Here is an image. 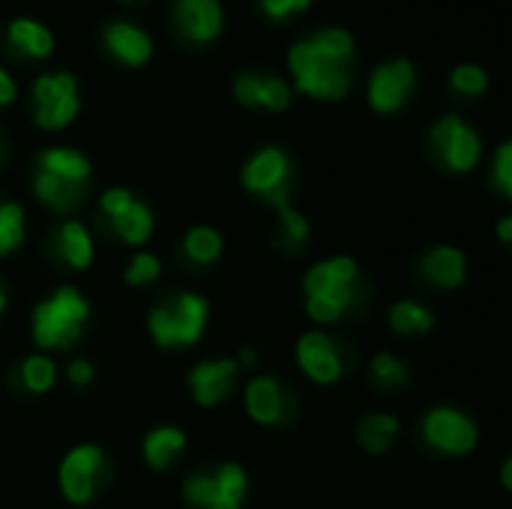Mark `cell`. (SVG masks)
Segmentation results:
<instances>
[{"mask_svg": "<svg viewBox=\"0 0 512 509\" xmlns=\"http://www.w3.org/2000/svg\"><path fill=\"white\" fill-rule=\"evenodd\" d=\"M288 66L297 78V87L315 99H342L348 93V69L345 63L321 54L312 39L309 42H297L288 54Z\"/></svg>", "mask_w": 512, "mask_h": 509, "instance_id": "3", "label": "cell"}, {"mask_svg": "<svg viewBox=\"0 0 512 509\" xmlns=\"http://www.w3.org/2000/svg\"><path fill=\"white\" fill-rule=\"evenodd\" d=\"M411 84H414V66L408 60L381 63L372 72V81H369V99H372L375 111H381V114L396 111L405 102Z\"/></svg>", "mask_w": 512, "mask_h": 509, "instance_id": "12", "label": "cell"}, {"mask_svg": "<svg viewBox=\"0 0 512 509\" xmlns=\"http://www.w3.org/2000/svg\"><path fill=\"white\" fill-rule=\"evenodd\" d=\"M510 234H512V219H504V222H501V240H504V243H510Z\"/></svg>", "mask_w": 512, "mask_h": 509, "instance_id": "39", "label": "cell"}, {"mask_svg": "<svg viewBox=\"0 0 512 509\" xmlns=\"http://www.w3.org/2000/svg\"><path fill=\"white\" fill-rule=\"evenodd\" d=\"M234 93L243 105H261L270 111H285L291 102L288 84L276 75H240Z\"/></svg>", "mask_w": 512, "mask_h": 509, "instance_id": "15", "label": "cell"}, {"mask_svg": "<svg viewBox=\"0 0 512 509\" xmlns=\"http://www.w3.org/2000/svg\"><path fill=\"white\" fill-rule=\"evenodd\" d=\"M102 210L111 216L114 231L126 243H144L153 231V216L144 204H138L126 189H111L102 195Z\"/></svg>", "mask_w": 512, "mask_h": 509, "instance_id": "8", "label": "cell"}, {"mask_svg": "<svg viewBox=\"0 0 512 509\" xmlns=\"http://www.w3.org/2000/svg\"><path fill=\"white\" fill-rule=\"evenodd\" d=\"M423 435L426 441L441 450V453H453V456H462L468 453L474 444H477V429L468 417H462L459 411H450V408H438L426 417L423 423Z\"/></svg>", "mask_w": 512, "mask_h": 509, "instance_id": "7", "label": "cell"}, {"mask_svg": "<svg viewBox=\"0 0 512 509\" xmlns=\"http://www.w3.org/2000/svg\"><path fill=\"white\" fill-rule=\"evenodd\" d=\"M486 84H489V78H486V72H483L480 66H459V69L453 72V87H456L459 93L474 96V93H483Z\"/></svg>", "mask_w": 512, "mask_h": 509, "instance_id": "33", "label": "cell"}, {"mask_svg": "<svg viewBox=\"0 0 512 509\" xmlns=\"http://www.w3.org/2000/svg\"><path fill=\"white\" fill-rule=\"evenodd\" d=\"M39 171L57 174L63 180H72V183H84L90 177V162L69 147H51L39 156Z\"/></svg>", "mask_w": 512, "mask_h": 509, "instance_id": "21", "label": "cell"}, {"mask_svg": "<svg viewBox=\"0 0 512 509\" xmlns=\"http://www.w3.org/2000/svg\"><path fill=\"white\" fill-rule=\"evenodd\" d=\"M90 378H93V366H90L87 360H75V363L69 366V381H72L75 387H84Z\"/></svg>", "mask_w": 512, "mask_h": 509, "instance_id": "37", "label": "cell"}, {"mask_svg": "<svg viewBox=\"0 0 512 509\" xmlns=\"http://www.w3.org/2000/svg\"><path fill=\"white\" fill-rule=\"evenodd\" d=\"M276 210H279V219H282L279 246H282V249H288V252H297V249H300V243L309 237V225H306V219H303L300 213H294V210H291V201L276 204Z\"/></svg>", "mask_w": 512, "mask_h": 509, "instance_id": "28", "label": "cell"}, {"mask_svg": "<svg viewBox=\"0 0 512 509\" xmlns=\"http://www.w3.org/2000/svg\"><path fill=\"white\" fill-rule=\"evenodd\" d=\"M423 273L438 288H459L465 282V258L459 249H450V246L432 249L423 258Z\"/></svg>", "mask_w": 512, "mask_h": 509, "instance_id": "19", "label": "cell"}, {"mask_svg": "<svg viewBox=\"0 0 512 509\" xmlns=\"http://www.w3.org/2000/svg\"><path fill=\"white\" fill-rule=\"evenodd\" d=\"M54 363L48 360V357H30V360H24V366H21V381H24V387L30 390V393H45V390H51V384H54Z\"/></svg>", "mask_w": 512, "mask_h": 509, "instance_id": "31", "label": "cell"}, {"mask_svg": "<svg viewBox=\"0 0 512 509\" xmlns=\"http://www.w3.org/2000/svg\"><path fill=\"white\" fill-rule=\"evenodd\" d=\"M297 357H300L303 372L318 384H333L342 375V360H339V351L330 336H321V333L303 336Z\"/></svg>", "mask_w": 512, "mask_h": 509, "instance_id": "13", "label": "cell"}, {"mask_svg": "<svg viewBox=\"0 0 512 509\" xmlns=\"http://www.w3.org/2000/svg\"><path fill=\"white\" fill-rule=\"evenodd\" d=\"M246 408L249 414L264 423V426H273L282 420L285 414V396H282V387L273 381V378H255L246 390Z\"/></svg>", "mask_w": 512, "mask_h": 509, "instance_id": "18", "label": "cell"}, {"mask_svg": "<svg viewBox=\"0 0 512 509\" xmlns=\"http://www.w3.org/2000/svg\"><path fill=\"white\" fill-rule=\"evenodd\" d=\"M9 42H12L21 54H27V57H45V54H51V45H54L51 33H48L42 24L30 21V18L12 21V27H9Z\"/></svg>", "mask_w": 512, "mask_h": 509, "instance_id": "22", "label": "cell"}, {"mask_svg": "<svg viewBox=\"0 0 512 509\" xmlns=\"http://www.w3.org/2000/svg\"><path fill=\"white\" fill-rule=\"evenodd\" d=\"M177 21L195 42H207L222 27V9L216 0H177Z\"/></svg>", "mask_w": 512, "mask_h": 509, "instance_id": "16", "label": "cell"}, {"mask_svg": "<svg viewBox=\"0 0 512 509\" xmlns=\"http://www.w3.org/2000/svg\"><path fill=\"white\" fill-rule=\"evenodd\" d=\"M288 174H291L288 156L279 147H267L258 156H252L249 165L243 168V186L270 201L279 192H291L288 189Z\"/></svg>", "mask_w": 512, "mask_h": 509, "instance_id": "9", "label": "cell"}, {"mask_svg": "<svg viewBox=\"0 0 512 509\" xmlns=\"http://www.w3.org/2000/svg\"><path fill=\"white\" fill-rule=\"evenodd\" d=\"M432 138L444 156V162L453 171H468L477 165L480 159V138L474 135V129H468L459 117H444L435 129Z\"/></svg>", "mask_w": 512, "mask_h": 509, "instance_id": "11", "label": "cell"}, {"mask_svg": "<svg viewBox=\"0 0 512 509\" xmlns=\"http://www.w3.org/2000/svg\"><path fill=\"white\" fill-rule=\"evenodd\" d=\"M390 324H393V330H399V333H405V336H411V333H426V330L432 327V315H429L426 306L411 303V300H402V303L393 306Z\"/></svg>", "mask_w": 512, "mask_h": 509, "instance_id": "26", "label": "cell"}, {"mask_svg": "<svg viewBox=\"0 0 512 509\" xmlns=\"http://www.w3.org/2000/svg\"><path fill=\"white\" fill-rule=\"evenodd\" d=\"M207 324V300L195 294H180L177 300L156 306L150 312V333L156 345L174 348V345H192Z\"/></svg>", "mask_w": 512, "mask_h": 509, "instance_id": "4", "label": "cell"}, {"mask_svg": "<svg viewBox=\"0 0 512 509\" xmlns=\"http://www.w3.org/2000/svg\"><path fill=\"white\" fill-rule=\"evenodd\" d=\"M159 276V261L153 258V255H138L132 264H129V270H126V282L129 285H147V282H153Z\"/></svg>", "mask_w": 512, "mask_h": 509, "instance_id": "34", "label": "cell"}, {"mask_svg": "<svg viewBox=\"0 0 512 509\" xmlns=\"http://www.w3.org/2000/svg\"><path fill=\"white\" fill-rule=\"evenodd\" d=\"M372 375H375V381L381 384V387H402L405 381H408V369H405V363L399 360V357H393V354H378L375 357V363H372Z\"/></svg>", "mask_w": 512, "mask_h": 509, "instance_id": "32", "label": "cell"}, {"mask_svg": "<svg viewBox=\"0 0 512 509\" xmlns=\"http://www.w3.org/2000/svg\"><path fill=\"white\" fill-rule=\"evenodd\" d=\"M312 45H315L321 54H327V57H333V60H339V63H345V60L351 57V51H354L351 33H348V30H339V27L321 30V33L312 39Z\"/></svg>", "mask_w": 512, "mask_h": 509, "instance_id": "30", "label": "cell"}, {"mask_svg": "<svg viewBox=\"0 0 512 509\" xmlns=\"http://www.w3.org/2000/svg\"><path fill=\"white\" fill-rule=\"evenodd\" d=\"M105 45L111 48V54L129 66H141L147 63L153 45H150V36L144 30H138L135 24H126V21H117L105 30Z\"/></svg>", "mask_w": 512, "mask_h": 509, "instance_id": "17", "label": "cell"}, {"mask_svg": "<svg viewBox=\"0 0 512 509\" xmlns=\"http://www.w3.org/2000/svg\"><path fill=\"white\" fill-rule=\"evenodd\" d=\"M3 306H6V297H3V291H0V312H3Z\"/></svg>", "mask_w": 512, "mask_h": 509, "instance_id": "41", "label": "cell"}, {"mask_svg": "<svg viewBox=\"0 0 512 509\" xmlns=\"http://www.w3.org/2000/svg\"><path fill=\"white\" fill-rule=\"evenodd\" d=\"M354 279H357V264L351 258H333L315 264L303 282L309 318L321 324L336 321L354 300Z\"/></svg>", "mask_w": 512, "mask_h": 509, "instance_id": "1", "label": "cell"}, {"mask_svg": "<svg viewBox=\"0 0 512 509\" xmlns=\"http://www.w3.org/2000/svg\"><path fill=\"white\" fill-rule=\"evenodd\" d=\"M33 96H36V123L42 129H63L78 111L75 78L66 72L42 75L33 87Z\"/></svg>", "mask_w": 512, "mask_h": 509, "instance_id": "6", "label": "cell"}, {"mask_svg": "<svg viewBox=\"0 0 512 509\" xmlns=\"http://www.w3.org/2000/svg\"><path fill=\"white\" fill-rule=\"evenodd\" d=\"M312 0H261V6H264V12L270 15V18H285L288 12H294V9H306Z\"/></svg>", "mask_w": 512, "mask_h": 509, "instance_id": "36", "label": "cell"}, {"mask_svg": "<svg viewBox=\"0 0 512 509\" xmlns=\"http://www.w3.org/2000/svg\"><path fill=\"white\" fill-rule=\"evenodd\" d=\"M186 255L195 261V264H210L219 258L222 252V237L213 231V228H192L186 234V243H183Z\"/></svg>", "mask_w": 512, "mask_h": 509, "instance_id": "27", "label": "cell"}, {"mask_svg": "<svg viewBox=\"0 0 512 509\" xmlns=\"http://www.w3.org/2000/svg\"><path fill=\"white\" fill-rule=\"evenodd\" d=\"M495 186L504 192V195H512V147L504 144L498 150V159H495Z\"/></svg>", "mask_w": 512, "mask_h": 509, "instance_id": "35", "label": "cell"}, {"mask_svg": "<svg viewBox=\"0 0 512 509\" xmlns=\"http://www.w3.org/2000/svg\"><path fill=\"white\" fill-rule=\"evenodd\" d=\"M186 438L180 429H156L144 441V459L150 468H168L171 459L183 450Z\"/></svg>", "mask_w": 512, "mask_h": 509, "instance_id": "25", "label": "cell"}, {"mask_svg": "<svg viewBox=\"0 0 512 509\" xmlns=\"http://www.w3.org/2000/svg\"><path fill=\"white\" fill-rule=\"evenodd\" d=\"M255 357H258V354H255V351H249V348H246V351L240 354V360H243V363H249V366L255 363Z\"/></svg>", "mask_w": 512, "mask_h": 509, "instance_id": "40", "label": "cell"}, {"mask_svg": "<svg viewBox=\"0 0 512 509\" xmlns=\"http://www.w3.org/2000/svg\"><path fill=\"white\" fill-rule=\"evenodd\" d=\"M24 240V213L18 204H0V255H9Z\"/></svg>", "mask_w": 512, "mask_h": 509, "instance_id": "29", "label": "cell"}, {"mask_svg": "<svg viewBox=\"0 0 512 509\" xmlns=\"http://www.w3.org/2000/svg\"><path fill=\"white\" fill-rule=\"evenodd\" d=\"M33 189L54 210H72L84 201V183H72V180H63L48 171H36Z\"/></svg>", "mask_w": 512, "mask_h": 509, "instance_id": "20", "label": "cell"}, {"mask_svg": "<svg viewBox=\"0 0 512 509\" xmlns=\"http://www.w3.org/2000/svg\"><path fill=\"white\" fill-rule=\"evenodd\" d=\"M15 99V84H12V78L0 69V105H6V102H12Z\"/></svg>", "mask_w": 512, "mask_h": 509, "instance_id": "38", "label": "cell"}, {"mask_svg": "<svg viewBox=\"0 0 512 509\" xmlns=\"http://www.w3.org/2000/svg\"><path fill=\"white\" fill-rule=\"evenodd\" d=\"M60 255L75 270H84L93 261V243H90V234L81 222H66L60 228Z\"/></svg>", "mask_w": 512, "mask_h": 509, "instance_id": "24", "label": "cell"}, {"mask_svg": "<svg viewBox=\"0 0 512 509\" xmlns=\"http://www.w3.org/2000/svg\"><path fill=\"white\" fill-rule=\"evenodd\" d=\"M90 306L75 288H57L51 300L39 303L33 312V339L39 348H72L81 339V327Z\"/></svg>", "mask_w": 512, "mask_h": 509, "instance_id": "2", "label": "cell"}, {"mask_svg": "<svg viewBox=\"0 0 512 509\" xmlns=\"http://www.w3.org/2000/svg\"><path fill=\"white\" fill-rule=\"evenodd\" d=\"M186 501L198 509H240L246 474L237 465H222L216 474H198L186 483Z\"/></svg>", "mask_w": 512, "mask_h": 509, "instance_id": "5", "label": "cell"}, {"mask_svg": "<svg viewBox=\"0 0 512 509\" xmlns=\"http://www.w3.org/2000/svg\"><path fill=\"white\" fill-rule=\"evenodd\" d=\"M396 435H399V423L393 417H387V414H372L357 429V438H360L363 450H369L375 456L387 453L390 444L396 441Z\"/></svg>", "mask_w": 512, "mask_h": 509, "instance_id": "23", "label": "cell"}, {"mask_svg": "<svg viewBox=\"0 0 512 509\" xmlns=\"http://www.w3.org/2000/svg\"><path fill=\"white\" fill-rule=\"evenodd\" d=\"M102 468L99 447H75L60 465V486L72 504H87L96 489V471Z\"/></svg>", "mask_w": 512, "mask_h": 509, "instance_id": "10", "label": "cell"}, {"mask_svg": "<svg viewBox=\"0 0 512 509\" xmlns=\"http://www.w3.org/2000/svg\"><path fill=\"white\" fill-rule=\"evenodd\" d=\"M237 378V363L234 360H216V363H201L189 372V390L198 405H216L225 399L234 387Z\"/></svg>", "mask_w": 512, "mask_h": 509, "instance_id": "14", "label": "cell"}]
</instances>
